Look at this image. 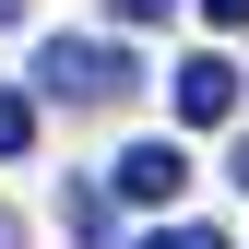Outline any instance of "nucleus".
I'll return each mask as SVG.
<instances>
[{
  "label": "nucleus",
  "instance_id": "f257e3e1",
  "mask_svg": "<svg viewBox=\"0 0 249 249\" xmlns=\"http://www.w3.org/2000/svg\"><path fill=\"white\" fill-rule=\"evenodd\" d=\"M36 95L48 107H131L142 95V59L107 48V36H48L36 48Z\"/></svg>",
  "mask_w": 249,
  "mask_h": 249
},
{
  "label": "nucleus",
  "instance_id": "f03ea898",
  "mask_svg": "<svg viewBox=\"0 0 249 249\" xmlns=\"http://www.w3.org/2000/svg\"><path fill=\"white\" fill-rule=\"evenodd\" d=\"M178 190H190V154L178 142H131L119 154V202H178Z\"/></svg>",
  "mask_w": 249,
  "mask_h": 249
},
{
  "label": "nucleus",
  "instance_id": "7ed1b4c3",
  "mask_svg": "<svg viewBox=\"0 0 249 249\" xmlns=\"http://www.w3.org/2000/svg\"><path fill=\"white\" fill-rule=\"evenodd\" d=\"M178 119H190V131L237 119V59H178Z\"/></svg>",
  "mask_w": 249,
  "mask_h": 249
},
{
  "label": "nucleus",
  "instance_id": "20e7f679",
  "mask_svg": "<svg viewBox=\"0 0 249 249\" xmlns=\"http://www.w3.org/2000/svg\"><path fill=\"white\" fill-rule=\"evenodd\" d=\"M59 226H71L83 249H95V237H107V190H59Z\"/></svg>",
  "mask_w": 249,
  "mask_h": 249
},
{
  "label": "nucleus",
  "instance_id": "39448f33",
  "mask_svg": "<svg viewBox=\"0 0 249 249\" xmlns=\"http://www.w3.org/2000/svg\"><path fill=\"white\" fill-rule=\"evenodd\" d=\"M0 154H36V95H0Z\"/></svg>",
  "mask_w": 249,
  "mask_h": 249
},
{
  "label": "nucleus",
  "instance_id": "423d86ee",
  "mask_svg": "<svg viewBox=\"0 0 249 249\" xmlns=\"http://www.w3.org/2000/svg\"><path fill=\"white\" fill-rule=\"evenodd\" d=\"M142 249H226V237H213V226H154Z\"/></svg>",
  "mask_w": 249,
  "mask_h": 249
},
{
  "label": "nucleus",
  "instance_id": "0eeeda50",
  "mask_svg": "<svg viewBox=\"0 0 249 249\" xmlns=\"http://www.w3.org/2000/svg\"><path fill=\"white\" fill-rule=\"evenodd\" d=\"M107 12H119V24H166L178 0H107Z\"/></svg>",
  "mask_w": 249,
  "mask_h": 249
},
{
  "label": "nucleus",
  "instance_id": "6e6552de",
  "mask_svg": "<svg viewBox=\"0 0 249 249\" xmlns=\"http://www.w3.org/2000/svg\"><path fill=\"white\" fill-rule=\"evenodd\" d=\"M202 12H213V24H226V36H249V0H202Z\"/></svg>",
  "mask_w": 249,
  "mask_h": 249
},
{
  "label": "nucleus",
  "instance_id": "1a4fd4ad",
  "mask_svg": "<svg viewBox=\"0 0 249 249\" xmlns=\"http://www.w3.org/2000/svg\"><path fill=\"white\" fill-rule=\"evenodd\" d=\"M0 249H24V226H12V213H0Z\"/></svg>",
  "mask_w": 249,
  "mask_h": 249
}]
</instances>
